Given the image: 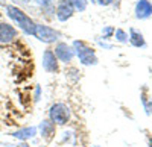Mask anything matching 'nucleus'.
Masks as SVG:
<instances>
[{
  "label": "nucleus",
  "mask_w": 152,
  "mask_h": 147,
  "mask_svg": "<svg viewBox=\"0 0 152 147\" xmlns=\"http://www.w3.org/2000/svg\"><path fill=\"white\" fill-rule=\"evenodd\" d=\"M37 135V127L35 126H28V127H23V129H18L15 132L11 133V137H14L20 141H28L31 138H34Z\"/></svg>",
  "instance_id": "10"
},
{
  "label": "nucleus",
  "mask_w": 152,
  "mask_h": 147,
  "mask_svg": "<svg viewBox=\"0 0 152 147\" xmlns=\"http://www.w3.org/2000/svg\"><path fill=\"white\" fill-rule=\"evenodd\" d=\"M96 147H97V146H96Z\"/></svg>",
  "instance_id": "24"
},
{
  "label": "nucleus",
  "mask_w": 152,
  "mask_h": 147,
  "mask_svg": "<svg viewBox=\"0 0 152 147\" xmlns=\"http://www.w3.org/2000/svg\"><path fill=\"white\" fill-rule=\"evenodd\" d=\"M55 56L56 59H61L62 62H70V61L73 59L75 56V50H73V47L69 46L67 43H58L56 47H55Z\"/></svg>",
  "instance_id": "5"
},
{
  "label": "nucleus",
  "mask_w": 152,
  "mask_h": 147,
  "mask_svg": "<svg viewBox=\"0 0 152 147\" xmlns=\"http://www.w3.org/2000/svg\"><path fill=\"white\" fill-rule=\"evenodd\" d=\"M128 41H129L134 47H145V46H146V41H145V38H143V33H142V32H138V30L134 29V28L129 29Z\"/></svg>",
  "instance_id": "11"
},
{
  "label": "nucleus",
  "mask_w": 152,
  "mask_h": 147,
  "mask_svg": "<svg viewBox=\"0 0 152 147\" xmlns=\"http://www.w3.org/2000/svg\"><path fill=\"white\" fill-rule=\"evenodd\" d=\"M17 38V29L9 23H0V43L9 44Z\"/></svg>",
  "instance_id": "7"
},
{
  "label": "nucleus",
  "mask_w": 152,
  "mask_h": 147,
  "mask_svg": "<svg viewBox=\"0 0 152 147\" xmlns=\"http://www.w3.org/2000/svg\"><path fill=\"white\" fill-rule=\"evenodd\" d=\"M75 12V8L72 6V3L69 0H59L58 6H56V17L59 21H67L69 18H72Z\"/></svg>",
  "instance_id": "6"
},
{
  "label": "nucleus",
  "mask_w": 152,
  "mask_h": 147,
  "mask_svg": "<svg viewBox=\"0 0 152 147\" xmlns=\"http://www.w3.org/2000/svg\"><path fill=\"white\" fill-rule=\"evenodd\" d=\"M6 12H8V17L11 20H14L17 23V26L26 33V35H34V30H35V23L34 20L26 15L21 9H18L17 6H12V5H8L6 6Z\"/></svg>",
  "instance_id": "1"
},
{
  "label": "nucleus",
  "mask_w": 152,
  "mask_h": 147,
  "mask_svg": "<svg viewBox=\"0 0 152 147\" xmlns=\"http://www.w3.org/2000/svg\"><path fill=\"white\" fill-rule=\"evenodd\" d=\"M0 17H2V14H0Z\"/></svg>",
  "instance_id": "22"
},
{
  "label": "nucleus",
  "mask_w": 152,
  "mask_h": 147,
  "mask_svg": "<svg viewBox=\"0 0 152 147\" xmlns=\"http://www.w3.org/2000/svg\"><path fill=\"white\" fill-rule=\"evenodd\" d=\"M34 36H35V38H38L40 41L46 43V44H52V43L58 41L59 32L55 30V29H52L50 26H46V24H35Z\"/></svg>",
  "instance_id": "4"
},
{
  "label": "nucleus",
  "mask_w": 152,
  "mask_h": 147,
  "mask_svg": "<svg viewBox=\"0 0 152 147\" xmlns=\"http://www.w3.org/2000/svg\"><path fill=\"white\" fill-rule=\"evenodd\" d=\"M152 15V3L149 0H138L135 5V17L138 20H146Z\"/></svg>",
  "instance_id": "9"
},
{
  "label": "nucleus",
  "mask_w": 152,
  "mask_h": 147,
  "mask_svg": "<svg viewBox=\"0 0 152 147\" xmlns=\"http://www.w3.org/2000/svg\"><path fill=\"white\" fill-rule=\"evenodd\" d=\"M96 2L99 3V5H104V6H107V5H110L113 0H96Z\"/></svg>",
  "instance_id": "18"
},
{
  "label": "nucleus",
  "mask_w": 152,
  "mask_h": 147,
  "mask_svg": "<svg viewBox=\"0 0 152 147\" xmlns=\"http://www.w3.org/2000/svg\"><path fill=\"white\" fill-rule=\"evenodd\" d=\"M43 68L47 71V73H56L58 71V59L53 53V50H47L43 53Z\"/></svg>",
  "instance_id": "8"
},
{
  "label": "nucleus",
  "mask_w": 152,
  "mask_h": 147,
  "mask_svg": "<svg viewBox=\"0 0 152 147\" xmlns=\"http://www.w3.org/2000/svg\"><path fill=\"white\" fill-rule=\"evenodd\" d=\"M102 32H104L105 38H108V35H111V33L114 32V29H113V28H105V30H102Z\"/></svg>",
  "instance_id": "17"
},
{
  "label": "nucleus",
  "mask_w": 152,
  "mask_h": 147,
  "mask_svg": "<svg viewBox=\"0 0 152 147\" xmlns=\"http://www.w3.org/2000/svg\"><path fill=\"white\" fill-rule=\"evenodd\" d=\"M73 50H75L76 55H78V58H79V61H81L82 65H96V64H97L96 52H94L85 41L76 40V41L73 43Z\"/></svg>",
  "instance_id": "2"
},
{
  "label": "nucleus",
  "mask_w": 152,
  "mask_h": 147,
  "mask_svg": "<svg viewBox=\"0 0 152 147\" xmlns=\"http://www.w3.org/2000/svg\"><path fill=\"white\" fill-rule=\"evenodd\" d=\"M49 120L52 121L53 125L58 126H64L69 123L70 120V108L66 103H55L50 106L49 111Z\"/></svg>",
  "instance_id": "3"
},
{
  "label": "nucleus",
  "mask_w": 152,
  "mask_h": 147,
  "mask_svg": "<svg viewBox=\"0 0 152 147\" xmlns=\"http://www.w3.org/2000/svg\"><path fill=\"white\" fill-rule=\"evenodd\" d=\"M18 147H29V146H28V144H26V143H23V144H20V146H18Z\"/></svg>",
  "instance_id": "19"
},
{
  "label": "nucleus",
  "mask_w": 152,
  "mask_h": 147,
  "mask_svg": "<svg viewBox=\"0 0 152 147\" xmlns=\"http://www.w3.org/2000/svg\"><path fill=\"white\" fill-rule=\"evenodd\" d=\"M40 130H41V135L49 140L55 133V125L50 120H43L40 123Z\"/></svg>",
  "instance_id": "12"
},
{
  "label": "nucleus",
  "mask_w": 152,
  "mask_h": 147,
  "mask_svg": "<svg viewBox=\"0 0 152 147\" xmlns=\"http://www.w3.org/2000/svg\"><path fill=\"white\" fill-rule=\"evenodd\" d=\"M40 93H41V88L37 85V88H35V99H34L35 102H38V100H40Z\"/></svg>",
  "instance_id": "16"
},
{
  "label": "nucleus",
  "mask_w": 152,
  "mask_h": 147,
  "mask_svg": "<svg viewBox=\"0 0 152 147\" xmlns=\"http://www.w3.org/2000/svg\"><path fill=\"white\" fill-rule=\"evenodd\" d=\"M149 147H152V138L149 140Z\"/></svg>",
  "instance_id": "20"
},
{
  "label": "nucleus",
  "mask_w": 152,
  "mask_h": 147,
  "mask_svg": "<svg viewBox=\"0 0 152 147\" xmlns=\"http://www.w3.org/2000/svg\"><path fill=\"white\" fill-rule=\"evenodd\" d=\"M114 35H116V40L120 43H128V33H126L123 29H117L114 30Z\"/></svg>",
  "instance_id": "14"
},
{
  "label": "nucleus",
  "mask_w": 152,
  "mask_h": 147,
  "mask_svg": "<svg viewBox=\"0 0 152 147\" xmlns=\"http://www.w3.org/2000/svg\"><path fill=\"white\" fill-rule=\"evenodd\" d=\"M35 2H38L40 5H43V8H47L52 5V0H35Z\"/></svg>",
  "instance_id": "15"
},
{
  "label": "nucleus",
  "mask_w": 152,
  "mask_h": 147,
  "mask_svg": "<svg viewBox=\"0 0 152 147\" xmlns=\"http://www.w3.org/2000/svg\"><path fill=\"white\" fill-rule=\"evenodd\" d=\"M91 2H93V0H91Z\"/></svg>",
  "instance_id": "23"
},
{
  "label": "nucleus",
  "mask_w": 152,
  "mask_h": 147,
  "mask_svg": "<svg viewBox=\"0 0 152 147\" xmlns=\"http://www.w3.org/2000/svg\"><path fill=\"white\" fill-rule=\"evenodd\" d=\"M23 2H29V0H23Z\"/></svg>",
  "instance_id": "21"
},
{
  "label": "nucleus",
  "mask_w": 152,
  "mask_h": 147,
  "mask_svg": "<svg viewBox=\"0 0 152 147\" xmlns=\"http://www.w3.org/2000/svg\"><path fill=\"white\" fill-rule=\"evenodd\" d=\"M69 2L72 3V6L76 9V11H79V12H82V11H85V8H87V0H69Z\"/></svg>",
  "instance_id": "13"
}]
</instances>
